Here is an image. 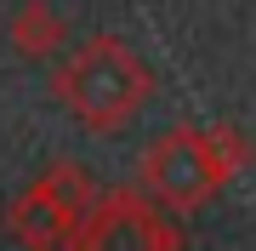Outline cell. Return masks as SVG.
<instances>
[{"mask_svg": "<svg viewBox=\"0 0 256 251\" xmlns=\"http://www.w3.org/2000/svg\"><path fill=\"white\" fill-rule=\"evenodd\" d=\"M52 92L86 131H120L154 97V75L120 35H92L57 63Z\"/></svg>", "mask_w": 256, "mask_h": 251, "instance_id": "6da1fadb", "label": "cell"}, {"mask_svg": "<svg viewBox=\"0 0 256 251\" xmlns=\"http://www.w3.org/2000/svg\"><path fill=\"white\" fill-rule=\"evenodd\" d=\"M245 166H250V143L234 126H171L142 154V188L165 211H194Z\"/></svg>", "mask_w": 256, "mask_h": 251, "instance_id": "7a4b0ae2", "label": "cell"}, {"mask_svg": "<svg viewBox=\"0 0 256 251\" xmlns=\"http://www.w3.org/2000/svg\"><path fill=\"white\" fill-rule=\"evenodd\" d=\"M92 205H97V183L74 160H57L12 200L6 223L23 245H74V234L86 228Z\"/></svg>", "mask_w": 256, "mask_h": 251, "instance_id": "3957f363", "label": "cell"}, {"mask_svg": "<svg viewBox=\"0 0 256 251\" xmlns=\"http://www.w3.org/2000/svg\"><path fill=\"white\" fill-rule=\"evenodd\" d=\"M114 240H137V245H176L182 228H165L160 211L148 205L142 194H108L102 205H92L86 228L74 234V245H114Z\"/></svg>", "mask_w": 256, "mask_h": 251, "instance_id": "277c9868", "label": "cell"}, {"mask_svg": "<svg viewBox=\"0 0 256 251\" xmlns=\"http://www.w3.org/2000/svg\"><path fill=\"white\" fill-rule=\"evenodd\" d=\"M63 40H68V29H63V18H57L46 0H28L18 18H12V46H18V57H28V63L57 57Z\"/></svg>", "mask_w": 256, "mask_h": 251, "instance_id": "5b68a950", "label": "cell"}]
</instances>
